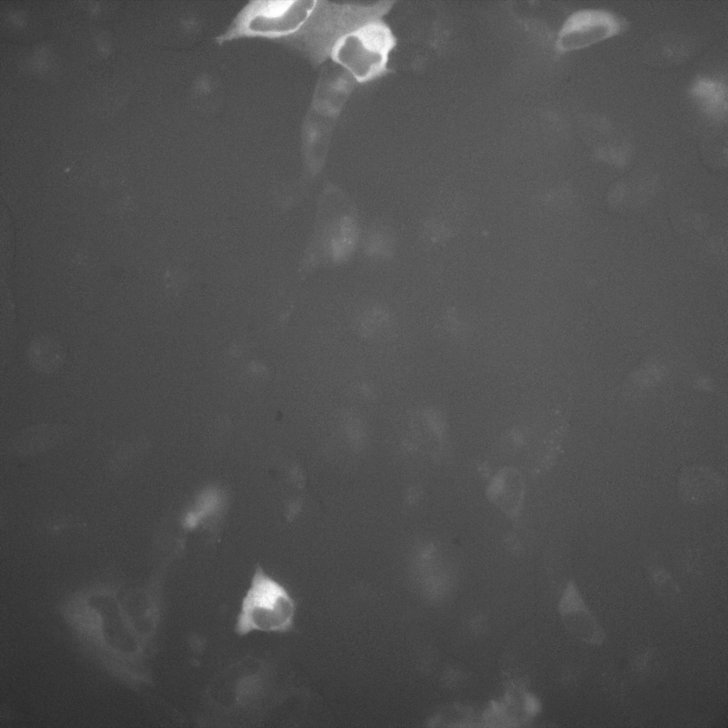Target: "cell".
Returning a JSON list of instances; mask_svg holds the SVG:
<instances>
[{
	"mask_svg": "<svg viewBox=\"0 0 728 728\" xmlns=\"http://www.w3.org/2000/svg\"><path fill=\"white\" fill-rule=\"evenodd\" d=\"M316 1H274L254 6L245 16L249 29L257 32L287 34L301 29L308 21Z\"/></svg>",
	"mask_w": 728,
	"mask_h": 728,
	"instance_id": "5b68a950",
	"label": "cell"
},
{
	"mask_svg": "<svg viewBox=\"0 0 728 728\" xmlns=\"http://www.w3.org/2000/svg\"><path fill=\"white\" fill-rule=\"evenodd\" d=\"M395 44L390 28L375 18L341 37L329 55L358 82H366L386 72L389 55Z\"/></svg>",
	"mask_w": 728,
	"mask_h": 728,
	"instance_id": "3957f363",
	"label": "cell"
},
{
	"mask_svg": "<svg viewBox=\"0 0 728 728\" xmlns=\"http://www.w3.org/2000/svg\"><path fill=\"white\" fill-rule=\"evenodd\" d=\"M295 611L287 589L257 567L242 598L235 631L240 636L252 631L286 633L293 626Z\"/></svg>",
	"mask_w": 728,
	"mask_h": 728,
	"instance_id": "7a4b0ae2",
	"label": "cell"
},
{
	"mask_svg": "<svg viewBox=\"0 0 728 728\" xmlns=\"http://www.w3.org/2000/svg\"><path fill=\"white\" fill-rule=\"evenodd\" d=\"M221 504L222 496L218 490H205L198 498L195 505L186 513L183 525L189 529L195 528L203 520L218 513Z\"/></svg>",
	"mask_w": 728,
	"mask_h": 728,
	"instance_id": "8fae6325",
	"label": "cell"
},
{
	"mask_svg": "<svg viewBox=\"0 0 728 728\" xmlns=\"http://www.w3.org/2000/svg\"><path fill=\"white\" fill-rule=\"evenodd\" d=\"M65 429L60 427H38L23 433L18 447L27 453L41 450L55 444L65 435Z\"/></svg>",
	"mask_w": 728,
	"mask_h": 728,
	"instance_id": "7c38bea8",
	"label": "cell"
},
{
	"mask_svg": "<svg viewBox=\"0 0 728 728\" xmlns=\"http://www.w3.org/2000/svg\"><path fill=\"white\" fill-rule=\"evenodd\" d=\"M88 604L100 616L102 636L108 646L122 654L134 653L138 648L137 639L116 599L108 594H95Z\"/></svg>",
	"mask_w": 728,
	"mask_h": 728,
	"instance_id": "52a82bcc",
	"label": "cell"
},
{
	"mask_svg": "<svg viewBox=\"0 0 728 728\" xmlns=\"http://www.w3.org/2000/svg\"><path fill=\"white\" fill-rule=\"evenodd\" d=\"M362 232L358 210L353 200L336 185L326 184L319 196L301 271L307 273L346 264L358 251Z\"/></svg>",
	"mask_w": 728,
	"mask_h": 728,
	"instance_id": "6da1fadb",
	"label": "cell"
},
{
	"mask_svg": "<svg viewBox=\"0 0 728 728\" xmlns=\"http://www.w3.org/2000/svg\"><path fill=\"white\" fill-rule=\"evenodd\" d=\"M651 582L654 587L660 592L668 589L673 592L678 591V587L673 580L672 577L665 570H655L651 574Z\"/></svg>",
	"mask_w": 728,
	"mask_h": 728,
	"instance_id": "4fadbf2b",
	"label": "cell"
},
{
	"mask_svg": "<svg viewBox=\"0 0 728 728\" xmlns=\"http://www.w3.org/2000/svg\"><path fill=\"white\" fill-rule=\"evenodd\" d=\"M653 655V650H648L643 654L638 655L633 662V668L638 673H642L647 668V665Z\"/></svg>",
	"mask_w": 728,
	"mask_h": 728,
	"instance_id": "5bb4252c",
	"label": "cell"
},
{
	"mask_svg": "<svg viewBox=\"0 0 728 728\" xmlns=\"http://www.w3.org/2000/svg\"><path fill=\"white\" fill-rule=\"evenodd\" d=\"M559 611L567 629L579 641L595 646L606 641L605 631L572 581L563 592Z\"/></svg>",
	"mask_w": 728,
	"mask_h": 728,
	"instance_id": "8992f818",
	"label": "cell"
},
{
	"mask_svg": "<svg viewBox=\"0 0 728 728\" xmlns=\"http://www.w3.org/2000/svg\"><path fill=\"white\" fill-rule=\"evenodd\" d=\"M524 489L523 479L518 471L504 469L492 478L487 488V496L507 515L515 518L522 507Z\"/></svg>",
	"mask_w": 728,
	"mask_h": 728,
	"instance_id": "ba28073f",
	"label": "cell"
},
{
	"mask_svg": "<svg viewBox=\"0 0 728 728\" xmlns=\"http://www.w3.org/2000/svg\"><path fill=\"white\" fill-rule=\"evenodd\" d=\"M625 28L621 18L599 9H582L572 13L562 24L556 48L564 52L582 48L620 33Z\"/></svg>",
	"mask_w": 728,
	"mask_h": 728,
	"instance_id": "277c9868",
	"label": "cell"
},
{
	"mask_svg": "<svg viewBox=\"0 0 728 728\" xmlns=\"http://www.w3.org/2000/svg\"><path fill=\"white\" fill-rule=\"evenodd\" d=\"M690 94L704 111L715 117H722L727 112V87L722 82L702 77L695 81Z\"/></svg>",
	"mask_w": 728,
	"mask_h": 728,
	"instance_id": "30bf717a",
	"label": "cell"
},
{
	"mask_svg": "<svg viewBox=\"0 0 728 728\" xmlns=\"http://www.w3.org/2000/svg\"><path fill=\"white\" fill-rule=\"evenodd\" d=\"M397 240L392 227L383 221H375L363 230L359 250L371 262L391 259L397 249Z\"/></svg>",
	"mask_w": 728,
	"mask_h": 728,
	"instance_id": "9c48e42d",
	"label": "cell"
}]
</instances>
